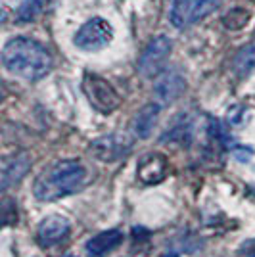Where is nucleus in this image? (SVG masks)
I'll return each instance as SVG.
<instances>
[{"label":"nucleus","instance_id":"f257e3e1","mask_svg":"<svg viewBox=\"0 0 255 257\" xmlns=\"http://www.w3.org/2000/svg\"><path fill=\"white\" fill-rule=\"evenodd\" d=\"M2 64L10 73L25 81H39L50 73L52 56L41 43L27 37H16L4 46Z\"/></svg>","mask_w":255,"mask_h":257},{"label":"nucleus","instance_id":"f03ea898","mask_svg":"<svg viewBox=\"0 0 255 257\" xmlns=\"http://www.w3.org/2000/svg\"><path fill=\"white\" fill-rule=\"evenodd\" d=\"M86 182V169L77 160H60L46 167L33 184V194L41 202H56L79 192Z\"/></svg>","mask_w":255,"mask_h":257},{"label":"nucleus","instance_id":"7ed1b4c3","mask_svg":"<svg viewBox=\"0 0 255 257\" xmlns=\"http://www.w3.org/2000/svg\"><path fill=\"white\" fill-rule=\"evenodd\" d=\"M83 92L88 98L90 106L100 113H111L121 104V96L106 79L92 73H86L83 79Z\"/></svg>","mask_w":255,"mask_h":257},{"label":"nucleus","instance_id":"20e7f679","mask_svg":"<svg viewBox=\"0 0 255 257\" xmlns=\"http://www.w3.org/2000/svg\"><path fill=\"white\" fill-rule=\"evenodd\" d=\"M131 150H133V139L125 133H109L92 140L90 144V154L104 163H115L123 160L131 154Z\"/></svg>","mask_w":255,"mask_h":257},{"label":"nucleus","instance_id":"39448f33","mask_svg":"<svg viewBox=\"0 0 255 257\" xmlns=\"http://www.w3.org/2000/svg\"><path fill=\"white\" fill-rule=\"evenodd\" d=\"M221 2L223 0H175V6L171 10V22L177 27H188L217 10Z\"/></svg>","mask_w":255,"mask_h":257},{"label":"nucleus","instance_id":"423d86ee","mask_svg":"<svg viewBox=\"0 0 255 257\" xmlns=\"http://www.w3.org/2000/svg\"><path fill=\"white\" fill-rule=\"evenodd\" d=\"M111 39H113L111 25L106 20H102V18H92L90 22H86L77 31V35H75V44L81 50L92 52V50L104 48Z\"/></svg>","mask_w":255,"mask_h":257},{"label":"nucleus","instance_id":"0eeeda50","mask_svg":"<svg viewBox=\"0 0 255 257\" xmlns=\"http://www.w3.org/2000/svg\"><path fill=\"white\" fill-rule=\"evenodd\" d=\"M171 54V41L167 37H156L152 39L146 46V50L142 52L139 58V73L142 77H152L160 75L163 65L167 62Z\"/></svg>","mask_w":255,"mask_h":257},{"label":"nucleus","instance_id":"6e6552de","mask_svg":"<svg viewBox=\"0 0 255 257\" xmlns=\"http://www.w3.org/2000/svg\"><path fill=\"white\" fill-rule=\"evenodd\" d=\"M69 230H71V225L65 217L50 215L43 219V223L37 228V242L41 244V247H54L67 238Z\"/></svg>","mask_w":255,"mask_h":257},{"label":"nucleus","instance_id":"1a4fd4ad","mask_svg":"<svg viewBox=\"0 0 255 257\" xmlns=\"http://www.w3.org/2000/svg\"><path fill=\"white\" fill-rule=\"evenodd\" d=\"M184 88H186L184 77L179 71L171 69L158 77V81L154 85V96L158 100V104L167 106V104H173L177 98H181Z\"/></svg>","mask_w":255,"mask_h":257},{"label":"nucleus","instance_id":"9d476101","mask_svg":"<svg viewBox=\"0 0 255 257\" xmlns=\"http://www.w3.org/2000/svg\"><path fill=\"white\" fill-rule=\"evenodd\" d=\"M167 169L169 165H167L165 156L152 152V154H146L144 158H140L137 165V175L144 184H160L167 177Z\"/></svg>","mask_w":255,"mask_h":257},{"label":"nucleus","instance_id":"9b49d317","mask_svg":"<svg viewBox=\"0 0 255 257\" xmlns=\"http://www.w3.org/2000/svg\"><path fill=\"white\" fill-rule=\"evenodd\" d=\"M160 111H161V104H146L144 107H140L137 111V115L131 123V128L135 133L137 139H148L152 135V131L156 127L158 119H160Z\"/></svg>","mask_w":255,"mask_h":257},{"label":"nucleus","instance_id":"f8f14e48","mask_svg":"<svg viewBox=\"0 0 255 257\" xmlns=\"http://www.w3.org/2000/svg\"><path fill=\"white\" fill-rule=\"evenodd\" d=\"M121 242H123V232L111 228V230H104L100 234L92 236L85 244V249L90 257H104L109 251H113Z\"/></svg>","mask_w":255,"mask_h":257},{"label":"nucleus","instance_id":"ddd939ff","mask_svg":"<svg viewBox=\"0 0 255 257\" xmlns=\"http://www.w3.org/2000/svg\"><path fill=\"white\" fill-rule=\"evenodd\" d=\"M29 169H31V158L25 152L6 161L4 169H2V190H8L10 186H16L29 173Z\"/></svg>","mask_w":255,"mask_h":257},{"label":"nucleus","instance_id":"4468645a","mask_svg":"<svg viewBox=\"0 0 255 257\" xmlns=\"http://www.w3.org/2000/svg\"><path fill=\"white\" fill-rule=\"evenodd\" d=\"M232 71L240 79L247 77L251 71H255V41L245 44L240 52L234 56L232 60Z\"/></svg>","mask_w":255,"mask_h":257},{"label":"nucleus","instance_id":"2eb2a0df","mask_svg":"<svg viewBox=\"0 0 255 257\" xmlns=\"http://www.w3.org/2000/svg\"><path fill=\"white\" fill-rule=\"evenodd\" d=\"M247 22H249V12L244 8H234V10L226 12L223 18V25L230 31H240Z\"/></svg>","mask_w":255,"mask_h":257},{"label":"nucleus","instance_id":"dca6fc26","mask_svg":"<svg viewBox=\"0 0 255 257\" xmlns=\"http://www.w3.org/2000/svg\"><path fill=\"white\" fill-rule=\"evenodd\" d=\"M190 133H192L190 121L182 117L181 121H177V123H175V127L163 135V140L169 139V140H173V142H184V140L190 139Z\"/></svg>","mask_w":255,"mask_h":257},{"label":"nucleus","instance_id":"f3484780","mask_svg":"<svg viewBox=\"0 0 255 257\" xmlns=\"http://www.w3.org/2000/svg\"><path fill=\"white\" fill-rule=\"evenodd\" d=\"M44 6H46V0H25L18 12V16L22 22H31L43 12Z\"/></svg>","mask_w":255,"mask_h":257},{"label":"nucleus","instance_id":"a211bd4d","mask_svg":"<svg viewBox=\"0 0 255 257\" xmlns=\"http://www.w3.org/2000/svg\"><path fill=\"white\" fill-rule=\"evenodd\" d=\"M167 257H177V255H167Z\"/></svg>","mask_w":255,"mask_h":257}]
</instances>
